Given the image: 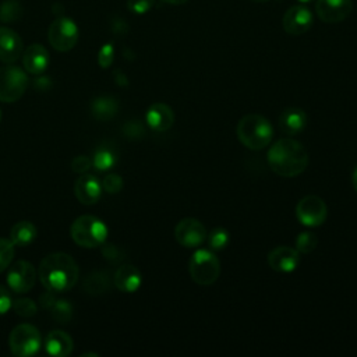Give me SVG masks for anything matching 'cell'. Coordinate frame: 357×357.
<instances>
[{
	"label": "cell",
	"mask_w": 357,
	"mask_h": 357,
	"mask_svg": "<svg viewBox=\"0 0 357 357\" xmlns=\"http://www.w3.org/2000/svg\"><path fill=\"white\" fill-rule=\"evenodd\" d=\"M148 126L153 131H167L174 123V113L166 103H153L145 114Z\"/></svg>",
	"instance_id": "cell-18"
},
{
	"label": "cell",
	"mask_w": 357,
	"mask_h": 357,
	"mask_svg": "<svg viewBox=\"0 0 357 357\" xmlns=\"http://www.w3.org/2000/svg\"><path fill=\"white\" fill-rule=\"evenodd\" d=\"M351 183H353V187H354V190L357 191V166L354 167V170H353V176H351Z\"/></svg>",
	"instance_id": "cell-41"
},
{
	"label": "cell",
	"mask_w": 357,
	"mask_h": 357,
	"mask_svg": "<svg viewBox=\"0 0 357 357\" xmlns=\"http://www.w3.org/2000/svg\"><path fill=\"white\" fill-rule=\"evenodd\" d=\"M22 66L26 73L39 75L45 73L49 66V53L45 46L33 43L22 52Z\"/></svg>",
	"instance_id": "cell-17"
},
{
	"label": "cell",
	"mask_w": 357,
	"mask_h": 357,
	"mask_svg": "<svg viewBox=\"0 0 357 357\" xmlns=\"http://www.w3.org/2000/svg\"><path fill=\"white\" fill-rule=\"evenodd\" d=\"M206 240L212 250H223L229 243V233L225 229L218 227V229H213L206 236Z\"/></svg>",
	"instance_id": "cell-29"
},
{
	"label": "cell",
	"mask_w": 357,
	"mask_h": 357,
	"mask_svg": "<svg viewBox=\"0 0 357 357\" xmlns=\"http://www.w3.org/2000/svg\"><path fill=\"white\" fill-rule=\"evenodd\" d=\"M0 119H1V114H0Z\"/></svg>",
	"instance_id": "cell-45"
},
{
	"label": "cell",
	"mask_w": 357,
	"mask_h": 357,
	"mask_svg": "<svg viewBox=\"0 0 357 357\" xmlns=\"http://www.w3.org/2000/svg\"><path fill=\"white\" fill-rule=\"evenodd\" d=\"M117 156L114 153V151L109 146H99L95 153H93V159H92V165L96 170L99 172H106L109 169H112L116 165Z\"/></svg>",
	"instance_id": "cell-25"
},
{
	"label": "cell",
	"mask_w": 357,
	"mask_h": 357,
	"mask_svg": "<svg viewBox=\"0 0 357 357\" xmlns=\"http://www.w3.org/2000/svg\"><path fill=\"white\" fill-rule=\"evenodd\" d=\"M35 237H36V227L29 220L17 222L10 230V240L14 243V245H18V247L29 245L35 240Z\"/></svg>",
	"instance_id": "cell-23"
},
{
	"label": "cell",
	"mask_w": 357,
	"mask_h": 357,
	"mask_svg": "<svg viewBox=\"0 0 357 357\" xmlns=\"http://www.w3.org/2000/svg\"><path fill=\"white\" fill-rule=\"evenodd\" d=\"M92 166V159L86 155H78L71 160V169L74 173L84 174L86 173Z\"/></svg>",
	"instance_id": "cell-34"
},
{
	"label": "cell",
	"mask_w": 357,
	"mask_h": 357,
	"mask_svg": "<svg viewBox=\"0 0 357 357\" xmlns=\"http://www.w3.org/2000/svg\"><path fill=\"white\" fill-rule=\"evenodd\" d=\"M318 245V238L311 231H303L296 238V250L301 254H310Z\"/></svg>",
	"instance_id": "cell-28"
},
{
	"label": "cell",
	"mask_w": 357,
	"mask_h": 357,
	"mask_svg": "<svg viewBox=\"0 0 357 357\" xmlns=\"http://www.w3.org/2000/svg\"><path fill=\"white\" fill-rule=\"evenodd\" d=\"M163 3H167V4H173V6H178V4H184L187 3L188 0H162Z\"/></svg>",
	"instance_id": "cell-40"
},
{
	"label": "cell",
	"mask_w": 357,
	"mask_h": 357,
	"mask_svg": "<svg viewBox=\"0 0 357 357\" xmlns=\"http://www.w3.org/2000/svg\"><path fill=\"white\" fill-rule=\"evenodd\" d=\"M113 77H114V82L117 84V85H120V86H126L127 84H128V79H127V77L123 74V71H120V70H116L114 73H113Z\"/></svg>",
	"instance_id": "cell-39"
},
{
	"label": "cell",
	"mask_w": 357,
	"mask_h": 357,
	"mask_svg": "<svg viewBox=\"0 0 357 357\" xmlns=\"http://www.w3.org/2000/svg\"><path fill=\"white\" fill-rule=\"evenodd\" d=\"M236 134L245 148L251 151H261L272 141L273 128L264 116L251 113L237 123Z\"/></svg>",
	"instance_id": "cell-3"
},
{
	"label": "cell",
	"mask_w": 357,
	"mask_h": 357,
	"mask_svg": "<svg viewBox=\"0 0 357 357\" xmlns=\"http://www.w3.org/2000/svg\"><path fill=\"white\" fill-rule=\"evenodd\" d=\"M142 282L141 272L134 265H121L113 276L114 286L124 293H134L139 289Z\"/></svg>",
	"instance_id": "cell-19"
},
{
	"label": "cell",
	"mask_w": 357,
	"mask_h": 357,
	"mask_svg": "<svg viewBox=\"0 0 357 357\" xmlns=\"http://www.w3.org/2000/svg\"><path fill=\"white\" fill-rule=\"evenodd\" d=\"M312 22H314L312 13L304 4L289 7L282 18V26L284 32L293 36H298L310 31V28L312 26Z\"/></svg>",
	"instance_id": "cell-10"
},
{
	"label": "cell",
	"mask_w": 357,
	"mask_h": 357,
	"mask_svg": "<svg viewBox=\"0 0 357 357\" xmlns=\"http://www.w3.org/2000/svg\"><path fill=\"white\" fill-rule=\"evenodd\" d=\"M70 233L74 243L79 247L96 248L105 244L107 238V226L93 215H82L73 222Z\"/></svg>",
	"instance_id": "cell-4"
},
{
	"label": "cell",
	"mask_w": 357,
	"mask_h": 357,
	"mask_svg": "<svg viewBox=\"0 0 357 357\" xmlns=\"http://www.w3.org/2000/svg\"><path fill=\"white\" fill-rule=\"evenodd\" d=\"M268 165L278 176L296 177L307 169L308 153L298 141L282 138L269 148Z\"/></svg>",
	"instance_id": "cell-2"
},
{
	"label": "cell",
	"mask_w": 357,
	"mask_h": 357,
	"mask_svg": "<svg viewBox=\"0 0 357 357\" xmlns=\"http://www.w3.org/2000/svg\"><path fill=\"white\" fill-rule=\"evenodd\" d=\"M300 4H308V3H311V1H314V0H297Z\"/></svg>",
	"instance_id": "cell-42"
},
{
	"label": "cell",
	"mask_w": 357,
	"mask_h": 357,
	"mask_svg": "<svg viewBox=\"0 0 357 357\" xmlns=\"http://www.w3.org/2000/svg\"><path fill=\"white\" fill-rule=\"evenodd\" d=\"M102 183L92 174H82L74 183L75 198L84 205H95L102 197Z\"/></svg>",
	"instance_id": "cell-15"
},
{
	"label": "cell",
	"mask_w": 357,
	"mask_h": 357,
	"mask_svg": "<svg viewBox=\"0 0 357 357\" xmlns=\"http://www.w3.org/2000/svg\"><path fill=\"white\" fill-rule=\"evenodd\" d=\"M22 14V8L18 1L7 0L0 6V20L3 22H13L17 21Z\"/></svg>",
	"instance_id": "cell-27"
},
{
	"label": "cell",
	"mask_w": 357,
	"mask_h": 357,
	"mask_svg": "<svg viewBox=\"0 0 357 357\" xmlns=\"http://www.w3.org/2000/svg\"><path fill=\"white\" fill-rule=\"evenodd\" d=\"M78 26L68 17L56 18L47 31L50 45L59 52L71 50L78 40Z\"/></svg>",
	"instance_id": "cell-8"
},
{
	"label": "cell",
	"mask_w": 357,
	"mask_h": 357,
	"mask_svg": "<svg viewBox=\"0 0 357 357\" xmlns=\"http://www.w3.org/2000/svg\"><path fill=\"white\" fill-rule=\"evenodd\" d=\"M255 1H268V0H255Z\"/></svg>",
	"instance_id": "cell-44"
},
{
	"label": "cell",
	"mask_w": 357,
	"mask_h": 357,
	"mask_svg": "<svg viewBox=\"0 0 357 357\" xmlns=\"http://www.w3.org/2000/svg\"><path fill=\"white\" fill-rule=\"evenodd\" d=\"M188 271L195 283L209 286L219 278L220 262L209 250H197L190 259Z\"/></svg>",
	"instance_id": "cell-5"
},
{
	"label": "cell",
	"mask_w": 357,
	"mask_h": 357,
	"mask_svg": "<svg viewBox=\"0 0 357 357\" xmlns=\"http://www.w3.org/2000/svg\"><path fill=\"white\" fill-rule=\"evenodd\" d=\"M82 356H98L96 353H84Z\"/></svg>",
	"instance_id": "cell-43"
},
{
	"label": "cell",
	"mask_w": 357,
	"mask_h": 357,
	"mask_svg": "<svg viewBox=\"0 0 357 357\" xmlns=\"http://www.w3.org/2000/svg\"><path fill=\"white\" fill-rule=\"evenodd\" d=\"M119 110V103L112 96H98L91 103V113L99 121L112 120Z\"/></svg>",
	"instance_id": "cell-22"
},
{
	"label": "cell",
	"mask_w": 357,
	"mask_h": 357,
	"mask_svg": "<svg viewBox=\"0 0 357 357\" xmlns=\"http://www.w3.org/2000/svg\"><path fill=\"white\" fill-rule=\"evenodd\" d=\"M73 339L63 331H50L45 337V350L53 357H67L73 351Z\"/></svg>",
	"instance_id": "cell-20"
},
{
	"label": "cell",
	"mask_w": 357,
	"mask_h": 357,
	"mask_svg": "<svg viewBox=\"0 0 357 357\" xmlns=\"http://www.w3.org/2000/svg\"><path fill=\"white\" fill-rule=\"evenodd\" d=\"M300 262V252L296 248L279 245L268 254L269 266L280 273L293 272Z\"/></svg>",
	"instance_id": "cell-16"
},
{
	"label": "cell",
	"mask_w": 357,
	"mask_h": 357,
	"mask_svg": "<svg viewBox=\"0 0 357 357\" xmlns=\"http://www.w3.org/2000/svg\"><path fill=\"white\" fill-rule=\"evenodd\" d=\"M14 257V243L8 238H0V273L8 268Z\"/></svg>",
	"instance_id": "cell-30"
},
{
	"label": "cell",
	"mask_w": 357,
	"mask_h": 357,
	"mask_svg": "<svg viewBox=\"0 0 357 357\" xmlns=\"http://www.w3.org/2000/svg\"><path fill=\"white\" fill-rule=\"evenodd\" d=\"M36 280V271L28 261H17L7 273V284L14 293H28Z\"/></svg>",
	"instance_id": "cell-12"
},
{
	"label": "cell",
	"mask_w": 357,
	"mask_h": 357,
	"mask_svg": "<svg viewBox=\"0 0 357 357\" xmlns=\"http://www.w3.org/2000/svg\"><path fill=\"white\" fill-rule=\"evenodd\" d=\"M305 123H307V116L304 110L298 107H289L283 110L279 117L280 128L287 135H294L300 132L305 127Z\"/></svg>",
	"instance_id": "cell-21"
},
{
	"label": "cell",
	"mask_w": 357,
	"mask_h": 357,
	"mask_svg": "<svg viewBox=\"0 0 357 357\" xmlns=\"http://www.w3.org/2000/svg\"><path fill=\"white\" fill-rule=\"evenodd\" d=\"M13 310L20 317H32L36 314V304L31 298H17L13 301Z\"/></svg>",
	"instance_id": "cell-31"
},
{
	"label": "cell",
	"mask_w": 357,
	"mask_h": 357,
	"mask_svg": "<svg viewBox=\"0 0 357 357\" xmlns=\"http://www.w3.org/2000/svg\"><path fill=\"white\" fill-rule=\"evenodd\" d=\"M124 183H123V178L116 174V173H112V174H107L103 181H102V188L109 192V194H117L121 191Z\"/></svg>",
	"instance_id": "cell-32"
},
{
	"label": "cell",
	"mask_w": 357,
	"mask_h": 357,
	"mask_svg": "<svg viewBox=\"0 0 357 357\" xmlns=\"http://www.w3.org/2000/svg\"><path fill=\"white\" fill-rule=\"evenodd\" d=\"M24 52L20 35L7 26H0V61L11 64L17 61Z\"/></svg>",
	"instance_id": "cell-14"
},
{
	"label": "cell",
	"mask_w": 357,
	"mask_h": 357,
	"mask_svg": "<svg viewBox=\"0 0 357 357\" xmlns=\"http://www.w3.org/2000/svg\"><path fill=\"white\" fill-rule=\"evenodd\" d=\"M353 11L351 0H317L315 13L318 18L326 24H337L344 21Z\"/></svg>",
	"instance_id": "cell-13"
},
{
	"label": "cell",
	"mask_w": 357,
	"mask_h": 357,
	"mask_svg": "<svg viewBox=\"0 0 357 357\" xmlns=\"http://www.w3.org/2000/svg\"><path fill=\"white\" fill-rule=\"evenodd\" d=\"M78 265L66 252H53L45 257L39 265L38 275L42 284L52 293L71 290L78 280Z\"/></svg>",
	"instance_id": "cell-1"
},
{
	"label": "cell",
	"mask_w": 357,
	"mask_h": 357,
	"mask_svg": "<svg viewBox=\"0 0 357 357\" xmlns=\"http://www.w3.org/2000/svg\"><path fill=\"white\" fill-rule=\"evenodd\" d=\"M206 236L204 225L194 218L181 219L174 227V237L177 243L187 248L201 245L206 240Z\"/></svg>",
	"instance_id": "cell-11"
},
{
	"label": "cell",
	"mask_w": 357,
	"mask_h": 357,
	"mask_svg": "<svg viewBox=\"0 0 357 357\" xmlns=\"http://www.w3.org/2000/svg\"><path fill=\"white\" fill-rule=\"evenodd\" d=\"M49 310L52 311V317L60 324H67L71 319L73 305L68 300H63V298L54 300L49 307Z\"/></svg>",
	"instance_id": "cell-26"
},
{
	"label": "cell",
	"mask_w": 357,
	"mask_h": 357,
	"mask_svg": "<svg viewBox=\"0 0 357 357\" xmlns=\"http://www.w3.org/2000/svg\"><path fill=\"white\" fill-rule=\"evenodd\" d=\"M28 75L17 66L0 68V100L4 103L17 102L26 91Z\"/></svg>",
	"instance_id": "cell-7"
},
{
	"label": "cell",
	"mask_w": 357,
	"mask_h": 357,
	"mask_svg": "<svg viewBox=\"0 0 357 357\" xmlns=\"http://www.w3.org/2000/svg\"><path fill=\"white\" fill-rule=\"evenodd\" d=\"M103 255L106 259H110V261H119L121 259V252L120 250L114 245V244H107L103 247Z\"/></svg>",
	"instance_id": "cell-38"
},
{
	"label": "cell",
	"mask_w": 357,
	"mask_h": 357,
	"mask_svg": "<svg viewBox=\"0 0 357 357\" xmlns=\"http://www.w3.org/2000/svg\"><path fill=\"white\" fill-rule=\"evenodd\" d=\"M114 59V47L112 43H105L98 53V64L102 68H107L112 66Z\"/></svg>",
	"instance_id": "cell-33"
},
{
	"label": "cell",
	"mask_w": 357,
	"mask_h": 357,
	"mask_svg": "<svg viewBox=\"0 0 357 357\" xmlns=\"http://www.w3.org/2000/svg\"><path fill=\"white\" fill-rule=\"evenodd\" d=\"M8 346L14 356L29 357L39 351L42 346V336L33 325L20 324L10 332Z\"/></svg>",
	"instance_id": "cell-6"
},
{
	"label": "cell",
	"mask_w": 357,
	"mask_h": 357,
	"mask_svg": "<svg viewBox=\"0 0 357 357\" xmlns=\"http://www.w3.org/2000/svg\"><path fill=\"white\" fill-rule=\"evenodd\" d=\"M155 4V0H127V7L134 14H145Z\"/></svg>",
	"instance_id": "cell-35"
},
{
	"label": "cell",
	"mask_w": 357,
	"mask_h": 357,
	"mask_svg": "<svg viewBox=\"0 0 357 357\" xmlns=\"http://www.w3.org/2000/svg\"><path fill=\"white\" fill-rule=\"evenodd\" d=\"M123 131H124L126 137H128V138H131V139L141 138V137L145 134L144 126H142L139 121H137V120L127 121L126 126L123 127Z\"/></svg>",
	"instance_id": "cell-36"
},
{
	"label": "cell",
	"mask_w": 357,
	"mask_h": 357,
	"mask_svg": "<svg viewBox=\"0 0 357 357\" xmlns=\"http://www.w3.org/2000/svg\"><path fill=\"white\" fill-rule=\"evenodd\" d=\"M112 286V278L106 271H93L84 280V290L89 294H102L106 293Z\"/></svg>",
	"instance_id": "cell-24"
},
{
	"label": "cell",
	"mask_w": 357,
	"mask_h": 357,
	"mask_svg": "<svg viewBox=\"0 0 357 357\" xmlns=\"http://www.w3.org/2000/svg\"><path fill=\"white\" fill-rule=\"evenodd\" d=\"M296 216L301 225L307 227H317L325 222L328 216V208L322 198L317 195H307L297 202Z\"/></svg>",
	"instance_id": "cell-9"
},
{
	"label": "cell",
	"mask_w": 357,
	"mask_h": 357,
	"mask_svg": "<svg viewBox=\"0 0 357 357\" xmlns=\"http://www.w3.org/2000/svg\"><path fill=\"white\" fill-rule=\"evenodd\" d=\"M11 307H13V300H11L10 291L3 284H0V317L4 315Z\"/></svg>",
	"instance_id": "cell-37"
}]
</instances>
